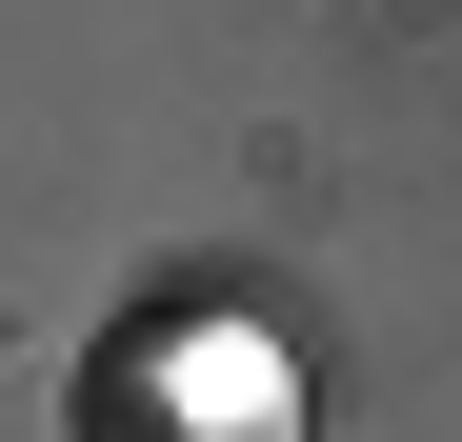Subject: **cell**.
I'll return each instance as SVG.
<instances>
[{
    "label": "cell",
    "instance_id": "cell-1",
    "mask_svg": "<svg viewBox=\"0 0 462 442\" xmlns=\"http://www.w3.org/2000/svg\"><path fill=\"white\" fill-rule=\"evenodd\" d=\"M81 442H301V362L262 322H141L81 362Z\"/></svg>",
    "mask_w": 462,
    "mask_h": 442
}]
</instances>
